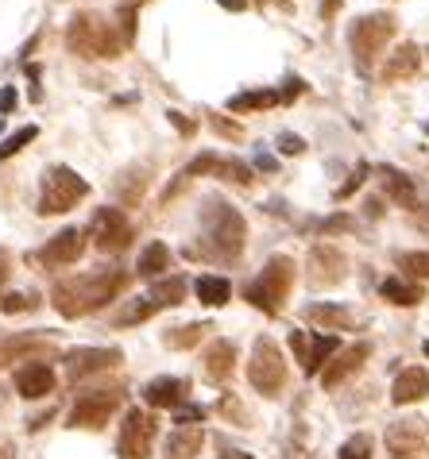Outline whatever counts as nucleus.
<instances>
[{
    "mask_svg": "<svg viewBox=\"0 0 429 459\" xmlns=\"http://www.w3.org/2000/svg\"><path fill=\"white\" fill-rule=\"evenodd\" d=\"M124 286H128L124 271H112L109 266V271L62 278V282H55V290H50V298H55V309L62 316H85V313L101 309V305H109Z\"/></svg>",
    "mask_w": 429,
    "mask_h": 459,
    "instance_id": "nucleus-1",
    "label": "nucleus"
},
{
    "mask_svg": "<svg viewBox=\"0 0 429 459\" xmlns=\"http://www.w3.org/2000/svg\"><path fill=\"white\" fill-rule=\"evenodd\" d=\"M422 398H429V371L425 367H407V371H398L395 386H390V402L410 405V402H422Z\"/></svg>",
    "mask_w": 429,
    "mask_h": 459,
    "instance_id": "nucleus-20",
    "label": "nucleus"
},
{
    "mask_svg": "<svg viewBox=\"0 0 429 459\" xmlns=\"http://www.w3.org/2000/svg\"><path fill=\"white\" fill-rule=\"evenodd\" d=\"M356 221L352 216H329V221H321V232H352Z\"/></svg>",
    "mask_w": 429,
    "mask_h": 459,
    "instance_id": "nucleus-40",
    "label": "nucleus"
},
{
    "mask_svg": "<svg viewBox=\"0 0 429 459\" xmlns=\"http://www.w3.org/2000/svg\"><path fill=\"white\" fill-rule=\"evenodd\" d=\"M380 293L390 301V305H418L425 293L418 282H407V278H387V282L380 286Z\"/></svg>",
    "mask_w": 429,
    "mask_h": 459,
    "instance_id": "nucleus-31",
    "label": "nucleus"
},
{
    "mask_svg": "<svg viewBox=\"0 0 429 459\" xmlns=\"http://www.w3.org/2000/svg\"><path fill=\"white\" fill-rule=\"evenodd\" d=\"M155 309H159V305L151 301V298H140V301H132L128 309H124V313L117 316V325H120V328H124V325H140V321H147V316L155 313Z\"/></svg>",
    "mask_w": 429,
    "mask_h": 459,
    "instance_id": "nucleus-36",
    "label": "nucleus"
},
{
    "mask_svg": "<svg viewBox=\"0 0 429 459\" xmlns=\"http://www.w3.org/2000/svg\"><path fill=\"white\" fill-rule=\"evenodd\" d=\"M120 410V390H97V394H82L74 402V410L66 417L70 429H105L109 417Z\"/></svg>",
    "mask_w": 429,
    "mask_h": 459,
    "instance_id": "nucleus-9",
    "label": "nucleus"
},
{
    "mask_svg": "<svg viewBox=\"0 0 429 459\" xmlns=\"http://www.w3.org/2000/svg\"><path fill=\"white\" fill-rule=\"evenodd\" d=\"M201 239H206V251L213 259L232 263L248 239V224L240 209H232L224 197H206V205H201Z\"/></svg>",
    "mask_w": 429,
    "mask_h": 459,
    "instance_id": "nucleus-2",
    "label": "nucleus"
},
{
    "mask_svg": "<svg viewBox=\"0 0 429 459\" xmlns=\"http://www.w3.org/2000/svg\"><path fill=\"white\" fill-rule=\"evenodd\" d=\"M12 108H16V89H12V85H0V112L8 117Z\"/></svg>",
    "mask_w": 429,
    "mask_h": 459,
    "instance_id": "nucleus-42",
    "label": "nucleus"
},
{
    "mask_svg": "<svg viewBox=\"0 0 429 459\" xmlns=\"http://www.w3.org/2000/svg\"><path fill=\"white\" fill-rule=\"evenodd\" d=\"M368 355H372V343H363V340H360V343H352V348H345V351H337L333 359L325 363L321 382H325V386H329V390H337V386H340V382H345L348 375H356V371H360Z\"/></svg>",
    "mask_w": 429,
    "mask_h": 459,
    "instance_id": "nucleus-19",
    "label": "nucleus"
},
{
    "mask_svg": "<svg viewBox=\"0 0 429 459\" xmlns=\"http://www.w3.org/2000/svg\"><path fill=\"white\" fill-rule=\"evenodd\" d=\"M271 105H283L279 89H248V93L229 97L232 112H259V108H271Z\"/></svg>",
    "mask_w": 429,
    "mask_h": 459,
    "instance_id": "nucleus-28",
    "label": "nucleus"
},
{
    "mask_svg": "<svg viewBox=\"0 0 429 459\" xmlns=\"http://www.w3.org/2000/svg\"><path fill=\"white\" fill-rule=\"evenodd\" d=\"M368 170H372V167H368V162H360V167H356V170H352V174H348V182H345V186H340V189H337V201H345V197H352V194H356V189L363 186V178H368Z\"/></svg>",
    "mask_w": 429,
    "mask_h": 459,
    "instance_id": "nucleus-38",
    "label": "nucleus"
},
{
    "mask_svg": "<svg viewBox=\"0 0 429 459\" xmlns=\"http://www.w3.org/2000/svg\"><path fill=\"white\" fill-rule=\"evenodd\" d=\"M337 8H340V0H321V16H325V20H333Z\"/></svg>",
    "mask_w": 429,
    "mask_h": 459,
    "instance_id": "nucleus-46",
    "label": "nucleus"
},
{
    "mask_svg": "<svg viewBox=\"0 0 429 459\" xmlns=\"http://www.w3.org/2000/svg\"><path fill=\"white\" fill-rule=\"evenodd\" d=\"M120 178H128V182H132V189H128V201H136V197L144 194L147 178H144V170H140V167H136V170H128V174H120Z\"/></svg>",
    "mask_w": 429,
    "mask_h": 459,
    "instance_id": "nucleus-41",
    "label": "nucleus"
},
{
    "mask_svg": "<svg viewBox=\"0 0 429 459\" xmlns=\"http://www.w3.org/2000/svg\"><path fill=\"white\" fill-rule=\"evenodd\" d=\"M151 301L159 305V309H174V305H182L186 301V278L182 274H162V278H155V286H151V293H147Z\"/></svg>",
    "mask_w": 429,
    "mask_h": 459,
    "instance_id": "nucleus-26",
    "label": "nucleus"
},
{
    "mask_svg": "<svg viewBox=\"0 0 429 459\" xmlns=\"http://www.w3.org/2000/svg\"><path fill=\"white\" fill-rule=\"evenodd\" d=\"M425 355H429V340H425Z\"/></svg>",
    "mask_w": 429,
    "mask_h": 459,
    "instance_id": "nucleus-52",
    "label": "nucleus"
},
{
    "mask_svg": "<svg viewBox=\"0 0 429 459\" xmlns=\"http://www.w3.org/2000/svg\"><path fill=\"white\" fill-rule=\"evenodd\" d=\"M186 398H190V378L162 375V378H151L144 386V402L155 405V410H182Z\"/></svg>",
    "mask_w": 429,
    "mask_h": 459,
    "instance_id": "nucleus-15",
    "label": "nucleus"
},
{
    "mask_svg": "<svg viewBox=\"0 0 429 459\" xmlns=\"http://www.w3.org/2000/svg\"><path fill=\"white\" fill-rule=\"evenodd\" d=\"M90 236H93V247L105 251V255H117L132 244V224L120 209H97L93 221H90Z\"/></svg>",
    "mask_w": 429,
    "mask_h": 459,
    "instance_id": "nucleus-11",
    "label": "nucleus"
},
{
    "mask_svg": "<svg viewBox=\"0 0 429 459\" xmlns=\"http://www.w3.org/2000/svg\"><path fill=\"white\" fill-rule=\"evenodd\" d=\"M290 348H294L298 363L306 375H321L325 363L340 351V340L337 336H321V333H290Z\"/></svg>",
    "mask_w": 429,
    "mask_h": 459,
    "instance_id": "nucleus-12",
    "label": "nucleus"
},
{
    "mask_svg": "<svg viewBox=\"0 0 429 459\" xmlns=\"http://www.w3.org/2000/svg\"><path fill=\"white\" fill-rule=\"evenodd\" d=\"M82 251H85V239H82L78 228H62L58 236L47 239V247L39 251V259H43V266H55V271H58V266L78 263Z\"/></svg>",
    "mask_w": 429,
    "mask_h": 459,
    "instance_id": "nucleus-16",
    "label": "nucleus"
},
{
    "mask_svg": "<svg viewBox=\"0 0 429 459\" xmlns=\"http://www.w3.org/2000/svg\"><path fill=\"white\" fill-rule=\"evenodd\" d=\"M151 444H155V417L144 410H128L120 425V440H117L120 459H147Z\"/></svg>",
    "mask_w": 429,
    "mask_h": 459,
    "instance_id": "nucleus-10",
    "label": "nucleus"
},
{
    "mask_svg": "<svg viewBox=\"0 0 429 459\" xmlns=\"http://www.w3.org/2000/svg\"><path fill=\"white\" fill-rule=\"evenodd\" d=\"M290 286H294V259H290V255H271L267 266H263V271L244 286V298L256 305V309L275 316L283 309Z\"/></svg>",
    "mask_w": 429,
    "mask_h": 459,
    "instance_id": "nucleus-3",
    "label": "nucleus"
},
{
    "mask_svg": "<svg viewBox=\"0 0 429 459\" xmlns=\"http://www.w3.org/2000/svg\"><path fill=\"white\" fill-rule=\"evenodd\" d=\"M221 459H251V455H244V452H224Z\"/></svg>",
    "mask_w": 429,
    "mask_h": 459,
    "instance_id": "nucleus-51",
    "label": "nucleus"
},
{
    "mask_svg": "<svg viewBox=\"0 0 429 459\" xmlns=\"http://www.w3.org/2000/svg\"><path fill=\"white\" fill-rule=\"evenodd\" d=\"M167 117H171V124H174V127H179V132H182V135H194V132H197V124H194V120H186V117H182V112H167Z\"/></svg>",
    "mask_w": 429,
    "mask_h": 459,
    "instance_id": "nucleus-43",
    "label": "nucleus"
},
{
    "mask_svg": "<svg viewBox=\"0 0 429 459\" xmlns=\"http://www.w3.org/2000/svg\"><path fill=\"white\" fill-rule=\"evenodd\" d=\"M194 293H197L201 305H224L232 286H229V278H221V274H201L194 282Z\"/></svg>",
    "mask_w": 429,
    "mask_h": 459,
    "instance_id": "nucleus-29",
    "label": "nucleus"
},
{
    "mask_svg": "<svg viewBox=\"0 0 429 459\" xmlns=\"http://www.w3.org/2000/svg\"><path fill=\"white\" fill-rule=\"evenodd\" d=\"M201 444H206V432H201L197 425H182V429L171 432L167 455H162V459H197Z\"/></svg>",
    "mask_w": 429,
    "mask_h": 459,
    "instance_id": "nucleus-23",
    "label": "nucleus"
},
{
    "mask_svg": "<svg viewBox=\"0 0 429 459\" xmlns=\"http://www.w3.org/2000/svg\"><path fill=\"white\" fill-rule=\"evenodd\" d=\"M35 135H39V127H35V124L20 127V132H12V135L4 139V143H0V159H12V155H16V151H23V147H28Z\"/></svg>",
    "mask_w": 429,
    "mask_h": 459,
    "instance_id": "nucleus-35",
    "label": "nucleus"
},
{
    "mask_svg": "<svg viewBox=\"0 0 429 459\" xmlns=\"http://www.w3.org/2000/svg\"><path fill=\"white\" fill-rule=\"evenodd\" d=\"M306 321L329 328V333H345V328H352V313L340 305H306Z\"/></svg>",
    "mask_w": 429,
    "mask_h": 459,
    "instance_id": "nucleus-27",
    "label": "nucleus"
},
{
    "mask_svg": "<svg viewBox=\"0 0 429 459\" xmlns=\"http://www.w3.org/2000/svg\"><path fill=\"white\" fill-rule=\"evenodd\" d=\"M372 452H375V440L368 437V432H356V437H348L345 444H340L337 459H372Z\"/></svg>",
    "mask_w": 429,
    "mask_h": 459,
    "instance_id": "nucleus-34",
    "label": "nucleus"
},
{
    "mask_svg": "<svg viewBox=\"0 0 429 459\" xmlns=\"http://www.w3.org/2000/svg\"><path fill=\"white\" fill-rule=\"evenodd\" d=\"M279 151H283V155H302V151H306V143H302V135L283 132V135H279Z\"/></svg>",
    "mask_w": 429,
    "mask_h": 459,
    "instance_id": "nucleus-39",
    "label": "nucleus"
},
{
    "mask_svg": "<svg viewBox=\"0 0 429 459\" xmlns=\"http://www.w3.org/2000/svg\"><path fill=\"white\" fill-rule=\"evenodd\" d=\"M85 194H90L85 178H78L70 167H47L43 182H39V216L70 212Z\"/></svg>",
    "mask_w": 429,
    "mask_h": 459,
    "instance_id": "nucleus-5",
    "label": "nucleus"
},
{
    "mask_svg": "<svg viewBox=\"0 0 429 459\" xmlns=\"http://www.w3.org/2000/svg\"><path fill=\"white\" fill-rule=\"evenodd\" d=\"M232 367H236L232 340H213L206 348V375H209V382H224L232 375Z\"/></svg>",
    "mask_w": 429,
    "mask_h": 459,
    "instance_id": "nucleus-22",
    "label": "nucleus"
},
{
    "mask_svg": "<svg viewBox=\"0 0 429 459\" xmlns=\"http://www.w3.org/2000/svg\"><path fill=\"white\" fill-rule=\"evenodd\" d=\"M387 455L390 459H429V420L402 417L387 429Z\"/></svg>",
    "mask_w": 429,
    "mask_h": 459,
    "instance_id": "nucleus-8",
    "label": "nucleus"
},
{
    "mask_svg": "<svg viewBox=\"0 0 429 459\" xmlns=\"http://www.w3.org/2000/svg\"><path fill=\"white\" fill-rule=\"evenodd\" d=\"M16 394L20 398H28V402H39V398H47V394H55V371H50L47 363H39V359H31V363H23L20 371H16Z\"/></svg>",
    "mask_w": 429,
    "mask_h": 459,
    "instance_id": "nucleus-18",
    "label": "nucleus"
},
{
    "mask_svg": "<svg viewBox=\"0 0 429 459\" xmlns=\"http://www.w3.org/2000/svg\"><path fill=\"white\" fill-rule=\"evenodd\" d=\"M171 271V247L162 244V239H155V244H147L140 251V263H136V274L140 278H162Z\"/></svg>",
    "mask_w": 429,
    "mask_h": 459,
    "instance_id": "nucleus-24",
    "label": "nucleus"
},
{
    "mask_svg": "<svg viewBox=\"0 0 429 459\" xmlns=\"http://www.w3.org/2000/svg\"><path fill=\"white\" fill-rule=\"evenodd\" d=\"M43 351V343L39 340H31V336H12L0 343V367L4 363H31L28 355H39Z\"/></svg>",
    "mask_w": 429,
    "mask_h": 459,
    "instance_id": "nucleus-30",
    "label": "nucleus"
},
{
    "mask_svg": "<svg viewBox=\"0 0 429 459\" xmlns=\"http://www.w3.org/2000/svg\"><path fill=\"white\" fill-rule=\"evenodd\" d=\"M248 382L256 386L263 398H275L286 382V359L279 351V343L271 336H259L256 348H251V359H248Z\"/></svg>",
    "mask_w": 429,
    "mask_h": 459,
    "instance_id": "nucleus-7",
    "label": "nucleus"
},
{
    "mask_svg": "<svg viewBox=\"0 0 429 459\" xmlns=\"http://www.w3.org/2000/svg\"><path fill=\"white\" fill-rule=\"evenodd\" d=\"M66 43L74 55L82 58H117L124 50L120 31H112V23H105L101 16H90V12H78L66 28Z\"/></svg>",
    "mask_w": 429,
    "mask_h": 459,
    "instance_id": "nucleus-4",
    "label": "nucleus"
},
{
    "mask_svg": "<svg viewBox=\"0 0 429 459\" xmlns=\"http://www.w3.org/2000/svg\"><path fill=\"white\" fill-rule=\"evenodd\" d=\"M35 305H39L35 293H8V298L0 301V309L4 313H28V309H35Z\"/></svg>",
    "mask_w": 429,
    "mask_h": 459,
    "instance_id": "nucleus-37",
    "label": "nucleus"
},
{
    "mask_svg": "<svg viewBox=\"0 0 429 459\" xmlns=\"http://www.w3.org/2000/svg\"><path fill=\"white\" fill-rule=\"evenodd\" d=\"M380 174H383V189H387L390 201H398L402 209H418V194H414V182L407 174L395 170V167H383Z\"/></svg>",
    "mask_w": 429,
    "mask_h": 459,
    "instance_id": "nucleus-25",
    "label": "nucleus"
},
{
    "mask_svg": "<svg viewBox=\"0 0 429 459\" xmlns=\"http://www.w3.org/2000/svg\"><path fill=\"white\" fill-rule=\"evenodd\" d=\"M8 282V251H0V290Z\"/></svg>",
    "mask_w": 429,
    "mask_h": 459,
    "instance_id": "nucleus-48",
    "label": "nucleus"
},
{
    "mask_svg": "<svg viewBox=\"0 0 429 459\" xmlns=\"http://www.w3.org/2000/svg\"><path fill=\"white\" fill-rule=\"evenodd\" d=\"M124 359V355L117 351V348H74V351H66V375L78 382V378H85V375H97V371H109V367H117Z\"/></svg>",
    "mask_w": 429,
    "mask_h": 459,
    "instance_id": "nucleus-13",
    "label": "nucleus"
},
{
    "mask_svg": "<svg viewBox=\"0 0 429 459\" xmlns=\"http://www.w3.org/2000/svg\"><path fill=\"white\" fill-rule=\"evenodd\" d=\"M209 333V325L206 321H197V325H182V328H171L167 336H162V343H167L171 351H186V348H194V343Z\"/></svg>",
    "mask_w": 429,
    "mask_h": 459,
    "instance_id": "nucleus-32",
    "label": "nucleus"
},
{
    "mask_svg": "<svg viewBox=\"0 0 429 459\" xmlns=\"http://www.w3.org/2000/svg\"><path fill=\"white\" fill-rule=\"evenodd\" d=\"M414 221H418V228H425V232H429V205H422L418 212H414Z\"/></svg>",
    "mask_w": 429,
    "mask_h": 459,
    "instance_id": "nucleus-49",
    "label": "nucleus"
},
{
    "mask_svg": "<svg viewBox=\"0 0 429 459\" xmlns=\"http://www.w3.org/2000/svg\"><path fill=\"white\" fill-rule=\"evenodd\" d=\"M425 132H429V124H425Z\"/></svg>",
    "mask_w": 429,
    "mask_h": 459,
    "instance_id": "nucleus-53",
    "label": "nucleus"
},
{
    "mask_svg": "<svg viewBox=\"0 0 429 459\" xmlns=\"http://www.w3.org/2000/svg\"><path fill=\"white\" fill-rule=\"evenodd\" d=\"M395 39V16L387 12H372V16H360L348 31V43H352V55H356V66L360 70H372V62L383 55V47Z\"/></svg>",
    "mask_w": 429,
    "mask_h": 459,
    "instance_id": "nucleus-6",
    "label": "nucleus"
},
{
    "mask_svg": "<svg viewBox=\"0 0 429 459\" xmlns=\"http://www.w3.org/2000/svg\"><path fill=\"white\" fill-rule=\"evenodd\" d=\"M213 132H221V135H229V139H240V127L229 124V120H217V117H213Z\"/></svg>",
    "mask_w": 429,
    "mask_h": 459,
    "instance_id": "nucleus-44",
    "label": "nucleus"
},
{
    "mask_svg": "<svg viewBox=\"0 0 429 459\" xmlns=\"http://www.w3.org/2000/svg\"><path fill=\"white\" fill-rule=\"evenodd\" d=\"M418 66H422V50L414 47V43H402V47L395 50V55H387L383 82H387V85L407 82V78H414V74H418Z\"/></svg>",
    "mask_w": 429,
    "mask_h": 459,
    "instance_id": "nucleus-21",
    "label": "nucleus"
},
{
    "mask_svg": "<svg viewBox=\"0 0 429 459\" xmlns=\"http://www.w3.org/2000/svg\"><path fill=\"white\" fill-rule=\"evenodd\" d=\"M256 167H259V170H275V159H271V155H263V151H259V155H256Z\"/></svg>",
    "mask_w": 429,
    "mask_h": 459,
    "instance_id": "nucleus-50",
    "label": "nucleus"
},
{
    "mask_svg": "<svg viewBox=\"0 0 429 459\" xmlns=\"http://www.w3.org/2000/svg\"><path fill=\"white\" fill-rule=\"evenodd\" d=\"M197 174H213V178H224V182H236V186H251V167L240 159H221V155H197L190 167L182 170V178H197Z\"/></svg>",
    "mask_w": 429,
    "mask_h": 459,
    "instance_id": "nucleus-14",
    "label": "nucleus"
},
{
    "mask_svg": "<svg viewBox=\"0 0 429 459\" xmlns=\"http://www.w3.org/2000/svg\"><path fill=\"white\" fill-rule=\"evenodd\" d=\"M395 263L398 271H407L414 278H429V251H398Z\"/></svg>",
    "mask_w": 429,
    "mask_h": 459,
    "instance_id": "nucleus-33",
    "label": "nucleus"
},
{
    "mask_svg": "<svg viewBox=\"0 0 429 459\" xmlns=\"http://www.w3.org/2000/svg\"><path fill=\"white\" fill-rule=\"evenodd\" d=\"M201 417H206L201 405H186V410H179V425H186V420H201Z\"/></svg>",
    "mask_w": 429,
    "mask_h": 459,
    "instance_id": "nucleus-45",
    "label": "nucleus"
},
{
    "mask_svg": "<svg viewBox=\"0 0 429 459\" xmlns=\"http://www.w3.org/2000/svg\"><path fill=\"white\" fill-rule=\"evenodd\" d=\"M345 255H340L333 244H318L310 251V282L313 286H337L340 278H345Z\"/></svg>",
    "mask_w": 429,
    "mask_h": 459,
    "instance_id": "nucleus-17",
    "label": "nucleus"
},
{
    "mask_svg": "<svg viewBox=\"0 0 429 459\" xmlns=\"http://www.w3.org/2000/svg\"><path fill=\"white\" fill-rule=\"evenodd\" d=\"M221 8H229V12H244L248 8V0H217Z\"/></svg>",
    "mask_w": 429,
    "mask_h": 459,
    "instance_id": "nucleus-47",
    "label": "nucleus"
}]
</instances>
